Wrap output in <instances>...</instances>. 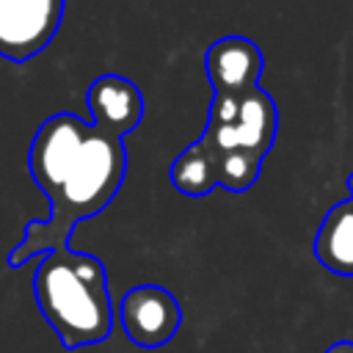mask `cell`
I'll return each instance as SVG.
<instances>
[{
	"mask_svg": "<svg viewBox=\"0 0 353 353\" xmlns=\"http://www.w3.org/2000/svg\"><path fill=\"white\" fill-rule=\"evenodd\" d=\"M91 121L61 110L44 119L30 141L28 168L50 201L44 221H28L8 265L69 245L74 226L99 215L119 193L127 174L124 135L143 119L141 88L121 74H99L85 91Z\"/></svg>",
	"mask_w": 353,
	"mask_h": 353,
	"instance_id": "cell-1",
	"label": "cell"
},
{
	"mask_svg": "<svg viewBox=\"0 0 353 353\" xmlns=\"http://www.w3.org/2000/svg\"><path fill=\"white\" fill-rule=\"evenodd\" d=\"M33 298L66 350L99 345L113 328L108 273L94 254L72 245L41 254L33 273Z\"/></svg>",
	"mask_w": 353,
	"mask_h": 353,
	"instance_id": "cell-2",
	"label": "cell"
},
{
	"mask_svg": "<svg viewBox=\"0 0 353 353\" xmlns=\"http://www.w3.org/2000/svg\"><path fill=\"white\" fill-rule=\"evenodd\" d=\"M279 110L268 91L259 85L245 94H212L207 127L201 143L215 154L223 152H251L265 160L276 141Z\"/></svg>",
	"mask_w": 353,
	"mask_h": 353,
	"instance_id": "cell-3",
	"label": "cell"
},
{
	"mask_svg": "<svg viewBox=\"0 0 353 353\" xmlns=\"http://www.w3.org/2000/svg\"><path fill=\"white\" fill-rule=\"evenodd\" d=\"M61 19L63 0H0V55L30 61L55 39Z\"/></svg>",
	"mask_w": 353,
	"mask_h": 353,
	"instance_id": "cell-4",
	"label": "cell"
},
{
	"mask_svg": "<svg viewBox=\"0 0 353 353\" xmlns=\"http://www.w3.org/2000/svg\"><path fill=\"white\" fill-rule=\"evenodd\" d=\"M119 320L127 339L138 347H163L182 325L179 301L160 284H138L124 292Z\"/></svg>",
	"mask_w": 353,
	"mask_h": 353,
	"instance_id": "cell-5",
	"label": "cell"
},
{
	"mask_svg": "<svg viewBox=\"0 0 353 353\" xmlns=\"http://www.w3.org/2000/svg\"><path fill=\"white\" fill-rule=\"evenodd\" d=\"M204 69L215 94H245L259 85L265 55L245 36H221L207 47Z\"/></svg>",
	"mask_w": 353,
	"mask_h": 353,
	"instance_id": "cell-6",
	"label": "cell"
},
{
	"mask_svg": "<svg viewBox=\"0 0 353 353\" xmlns=\"http://www.w3.org/2000/svg\"><path fill=\"white\" fill-rule=\"evenodd\" d=\"M314 259L334 276L353 279V196L336 201L317 226Z\"/></svg>",
	"mask_w": 353,
	"mask_h": 353,
	"instance_id": "cell-7",
	"label": "cell"
},
{
	"mask_svg": "<svg viewBox=\"0 0 353 353\" xmlns=\"http://www.w3.org/2000/svg\"><path fill=\"white\" fill-rule=\"evenodd\" d=\"M168 179L185 196H207L218 188V154L196 141L171 163Z\"/></svg>",
	"mask_w": 353,
	"mask_h": 353,
	"instance_id": "cell-8",
	"label": "cell"
},
{
	"mask_svg": "<svg viewBox=\"0 0 353 353\" xmlns=\"http://www.w3.org/2000/svg\"><path fill=\"white\" fill-rule=\"evenodd\" d=\"M262 171V157L251 152H223L218 154V188L229 193H245L254 188Z\"/></svg>",
	"mask_w": 353,
	"mask_h": 353,
	"instance_id": "cell-9",
	"label": "cell"
},
{
	"mask_svg": "<svg viewBox=\"0 0 353 353\" xmlns=\"http://www.w3.org/2000/svg\"><path fill=\"white\" fill-rule=\"evenodd\" d=\"M325 353H353V342H350V339H339V342L328 345Z\"/></svg>",
	"mask_w": 353,
	"mask_h": 353,
	"instance_id": "cell-10",
	"label": "cell"
},
{
	"mask_svg": "<svg viewBox=\"0 0 353 353\" xmlns=\"http://www.w3.org/2000/svg\"><path fill=\"white\" fill-rule=\"evenodd\" d=\"M347 190H350V196H353V174L347 176Z\"/></svg>",
	"mask_w": 353,
	"mask_h": 353,
	"instance_id": "cell-11",
	"label": "cell"
}]
</instances>
